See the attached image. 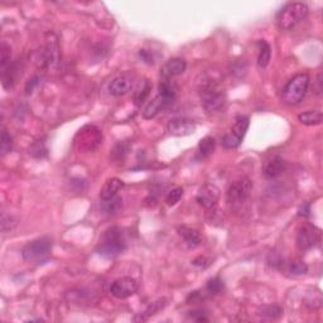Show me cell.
I'll list each match as a JSON object with an SVG mask.
<instances>
[{
  "instance_id": "8",
  "label": "cell",
  "mask_w": 323,
  "mask_h": 323,
  "mask_svg": "<svg viewBox=\"0 0 323 323\" xmlns=\"http://www.w3.org/2000/svg\"><path fill=\"white\" fill-rule=\"evenodd\" d=\"M139 283L133 276H121L114 280L110 285V293L118 299H125L138 292Z\"/></svg>"
},
{
  "instance_id": "27",
  "label": "cell",
  "mask_w": 323,
  "mask_h": 323,
  "mask_svg": "<svg viewBox=\"0 0 323 323\" xmlns=\"http://www.w3.org/2000/svg\"><path fill=\"white\" fill-rule=\"evenodd\" d=\"M121 206H123V198L119 197V196L109 198V200H102L101 202V208L106 215L118 213L121 210Z\"/></svg>"
},
{
  "instance_id": "29",
  "label": "cell",
  "mask_w": 323,
  "mask_h": 323,
  "mask_svg": "<svg viewBox=\"0 0 323 323\" xmlns=\"http://www.w3.org/2000/svg\"><path fill=\"white\" fill-rule=\"evenodd\" d=\"M10 58H12V48L5 42H2L0 46V68L4 71L10 64Z\"/></svg>"
},
{
  "instance_id": "7",
  "label": "cell",
  "mask_w": 323,
  "mask_h": 323,
  "mask_svg": "<svg viewBox=\"0 0 323 323\" xmlns=\"http://www.w3.org/2000/svg\"><path fill=\"white\" fill-rule=\"evenodd\" d=\"M201 104L207 113H216L225 106L226 96L225 92L213 82L203 84L201 87Z\"/></svg>"
},
{
  "instance_id": "31",
  "label": "cell",
  "mask_w": 323,
  "mask_h": 323,
  "mask_svg": "<svg viewBox=\"0 0 323 323\" xmlns=\"http://www.w3.org/2000/svg\"><path fill=\"white\" fill-rule=\"evenodd\" d=\"M206 291L210 294H212V296L220 294L224 291V281H222L219 276L210 279V280L207 281V284H206Z\"/></svg>"
},
{
  "instance_id": "15",
  "label": "cell",
  "mask_w": 323,
  "mask_h": 323,
  "mask_svg": "<svg viewBox=\"0 0 323 323\" xmlns=\"http://www.w3.org/2000/svg\"><path fill=\"white\" fill-rule=\"evenodd\" d=\"M187 68V62L183 58L175 57L165 62L161 68V80H170L172 77L180 76Z\"/></svg>"
},
{
  "instance_id": "35",
  "label": "cell",
  "mask_w": 323,
  "mask_h": 323,
  "mask_svg": "<svg viewBox=\"0 0 323 323\" xmlns=\"http://www.w3.org/2000/svg\"><path fill=\"white\" fill-rule=\"evenodd\" d=\"M289 271L294 275H303L308 271V267L301 260H296V262H292L289 264Z\"/></svg>"
},
{
  "instance_id": "40",
  "label": "cell",
  "mask_w": 323,
  "mask_h": 323,
  "mask_svg": "<svg viewBox=\"0 0 323 323\" xmlns=\"http://www.w3.org/2000/svg\"><path fill=\"white\" fill-rule=\"evenodd\" d=\"M322 92V74L318 75V77H317V94L321 95Z\"/></svg>"
},
{
  "instance_id": "37",
  "label": "cell",
  "mask_w": 323,
  "mask_h": 323,
  "mask_svg": "<svg viewBox=\"0 0 323 323\" xmlns=\"http://www.w3.org/2000/svg\"><path fill=\"white\" fill-rule=\"evenodd\" d=\"M41 80H42V77L41 76H33L29 81H27V84H25V94L27 95L32 94V92L34 91L35 87L41 84Z\"/></svg>"
},
{
  "instance_id": "20",
  "label": "cell",
  "mask_w": 323,
  "mask_h": 323,
  "mask_svg": "<svg viewBox=\"0 0 323 323\" xmlns=\"http://www.w3.org/2000/svg\"><path fill=\"white\" fill-rule=\"evenodd\" d=\"M249 125H250L249 116L240 115L236 118V120H235L234 125H232L231 130L230 131H231L235 136H237L240 140H242L244 136L246 135V131L247 129H249Z\"/></svg>"
},
{
  "instance_id": "25",
  "label": "cell",
  "mask_w": 323,
  "mask_h": 323,
  "mask_svg": "<svg viewBox=\"0 0 323 323\" xmlns=\"http://www.w3.org/2000/svg\"><path fill=\"white\" fill-rule=\"evenodd\" d=\"M29 154L35 159H43L47 158L48 156V148L46 144L45 139H37L33 141L29 147Z\"/></svg>"
},
{
  "instance_id": "21",
  "label": "cell",
  "mask_w": 323,
  "mask_h": 323,
  "mask_svg": "<svg viewBox=\"0 0 323 323\" xmlns=\"http://www.w3.org/2000/svg\"><path fill=\"white\" fill-rule=\"evenodd\" d=\"M131 149V143L129 140H121L116 144L111 151V159L114 162H123Z\"/></svg>"
},
{
  "instance_id": "22",
  "label": "cell",
  "mask_w": 323,
  "mask_h": 323,
  "mask_svg": "<svg viewBox=\"0 0 323 323\" xmlns=\"http://www.w3.org/2000/svg\"><path fill=\"white\" fill-rule=\"evenodd\" d=\"M298 120L301 121L303 125L313 126V125H319L323 121V115L322 111L319 110H309L306 111L303 114H299Z\"/></svg>"
},
{
  "instance_id": "17",
  "label": "cell",
  "mask_w": 323,
  "mask_h": 323,
  "mask_svg": "<svg viewBox=\"0 0 323 323\" xmlns=\"http://www.w3.org/2000/svg\"><path fill=\"white\" fill-rule=\"evenodd\" d=\"M178 235L185 240L186 245L191 249H195V247L200 246L201 242H202V237H201V234L195 229H191V227L187 226H182L178 227Z\"/></svg>"
},
{
  "instance_id": "39",
  "label": "cell",
  "mask_w": 323,
  "mask_h": 323,
  "mask_svg": "<svg viewBox=\"0 0 323 323\" xmlns=\"http://www.w3.org/2000/svg\"><path fill=\"white\" fill-rule=\"evenodd\" d=\"M139 54H140L141 58L144 59V62H147V63H153V57H152L151 53L147 52L146 50H140Z\"/></svg>"
},
{
  "instance_id": "19",
  "label": "cell",
  "mask_w": 323,
  "mask_h": 323,
  "mask_svg": "<svg viewBox=\"0 0 323 323\" xmlns=\"http://www.w3.org/2000/svg\"><path fill=\"white\" fill-rule=\"evenodd\" d=\"M285 169V162L280 157H275L271 161H269L265 164L264 169H263V174L267 180H274V178L279 177L281 173Z\"/></svg>"
},
{
  "instance_id": "32",
  "label": "cell",
  "mask_w": 323,
  "mask_h": 323,
  "mask_svg": "<svg viewBox=\"0 0 323 323\" xmlns=\"http://www.w3.org/2000/svg\"><path fill=\"white\" fill-rule=\"evenodd\" d=\"M18 225V219L13 215H7L5 212L2 213V231L8 232L12 231L15 226Z\"/></svg>"
},
{
  "instance_id": "12",
  "label": "cell",
  "mask_w": 323,
  "mask_h": 323,
  "mask_svg": "<svg viewBox=\"0 0 323 323\" xmlns=\"http://www.w3.org/2000/svg\"><path fill=\"white\" fill-rule=\"evenodd\" d=\"M37 61L38 66L41 67H53L59 62V47L57 40H48L47 46L43 47L42 50L37 52Z\"/></svg>"
},
{
  "instance_id": "24",
  "label": "cell",
  "mask_w": 323,
  "mask_h": 323,
  "mask_svg": "<svg viewBox=\"0 0 323 323\" xmlns=\"http://www.w3.org/2000/svg\"><path fill=\"white\" fill-rule=\"evenodd\" d=\"M151 90H152V85L151 82L148 81L147 79H144L143 81L140 82L139 87L136 89V91L134 92V104L136 106H140L147 99H148L149 94H151Z\"/></svg>"
},
{
  "instance_id": "28",
  "label": "cell",
  "mask_w": 323,
  "mask_h": 323,
  "mask_svg": "<svg viewBox=\"0 0 323 323\" xmlns=\"http://www.w3.org/2000/svg\"><path fill=\"white\" fill-rule=\"evenodd\" d=\"M13 149V138L9 133H8L7 129H3L2 130V138H0V152H2V156L5 157L7 154H9Z\"/></svg>"
},
{
  "instance_id": "11",
  "label": "cell",
  "mask_w": 323,
  "mask_h": 323,
  "mask_svg": "<svg viewBox=\"0 0 323 323\" xmlns=\"http://www.w3.org/2000/svg\"><path fill=\"white\" fill-rule=\"evenodd\" d=\"M219 198L220 190L219 187H216L212 183H205V185L201 186L200 190H198L197 196H196L197 202L200 203L206 211H211L213 210V208H216Z\"/></svg>"
},
{
  "instance_id": "36",
  "label": "cell",
  "mask_w": 323,
  "mask_h": 323,
  "mask_svg": "<svg viewBox=\"0 0 323 323\" xmlns=\"http://www.w3.org/2000/svg\"><path fill=\"white\" fill-rule=\"evenodd\" d=\"M263 316H268V317H271V318H276V317H279L281 314V308L279 306H267L263 308V312H262Z\"/></svg>"
},
{
  "instance_id": "10",
  "label": "cell",
  "mask_w": 323,
  "mask_h": 323,
  "mask_svg": "<svg viewBox=\"0 0 323 323\" xmlns=\"http://www.w3.org/2000/svg\"><path fill=\"white\" fill-rule=\"evenodd\" d=\"M136 82V76L134 72H124L114 77L109 85V92L114 96H124L134 89Z\"/></svg>"
},
{
  "instance_id": "30",
  "label": "cell",
  "mask_w": 323,
  "mask_h": 323,
  "mask_svg": "<svg viewBox=\"0 0 323 323\" xmlns=\"http://www.w3.org/2000/svg\"><path fill=\"white\" fill-rule=\"evenodd\" d=\"M183 196V188L182 187H174L167 193L165 197V203L168 206H175L181 201Z\"/></svg>"
},
{
  "instance_id": "23",
  "label": "cell",
  "mask_w": 323,
  "mask_h": 323,
  "mask_svg": "<svg viewBox=\"0 0 323 323\" xmlns=\"http://www.w3.org/2000/svg\"><path fill=\"white\" fill-rule=\"evenodd\" d=\"M216 141L212 136H205L198 144V158L206 159L215 152Z\"/></svg>"
},
{
  "instance_id": "3",
  "label": "cell",
  "mask_w": 323,
  "mask_h": 323,
  "mask_svg": "<svg viewBox=\"0 0 323 323\" xmlns=\"http://www.w3.org/2000/svg\"><path fill=\"white\" fill-rule=\"evenodd\" d=\"M308 7L304 3H289L276 15V24L281 30H291L308 15Z\"/></svg>"
},
{
  "instance_id": "38",
  "label": "cell",
  "mask_w": 323,
  "mask_h": 323,
  "mask_svg": "<svg viewBox=\"0 0 323 323\" xmlns=\"http://www.w3.org/2000/svg\"><path fill=\"white\" fill-rule=\"evenodd\" d=\"M190 317L193 321L197 322H207L208 318L206 317V313L203 311H192L190 312Z\"/></svg>"
},
{
  "instance_id": "18",
  "label": "cell",
  "mask_w": 323,
  "mask_h": 323,
  "mask_svg": "<svg viewBox=\"0 0 323 323\" xmlns=\"http://www.w3.org/2000/svg\"><path fill=\"white\" fill-rule=\"evenodd\" d=\"M123 188V181L119 180V178H110V180H107L106 182H105V185L102 186V188L100 190V198H101L102 201L115 197Z\"/></svg>"
},
{
  "instance_id": "14",
  "label": "cell",
  "mask_w": 323,
  "mask_h": 323,
  "mask_svg": "<svg viewBox=\"0 0 323 323\" xmlns=\"http://www.w3.org/2000/svg\"><path fill=\"white\" fill-rule=\"evenodd\" d=\"M167 129L173 136H187L196 131V123L190 119H173L168 123Z\"/></svg>"
},
{
  "instance_id": "34",
  "label": "cell",
  "mask_w": 323,
  "mask_h": 323,
  "mask_svg": "<svg viewBox=\"0 0 323 323\" xmlns=\"http://www.w3.org/2000/svg\"><path fill=\"white\" fill-rule=\"evenodd\" d=\"M165 304H167V303H165L164 299H159V301H157V302H154V303H152L151 306H149L148 308L146 309V312L143 313V316H146L143 319H146V318H148V317L154 316V314L158 313L159 311H162V309L164 308Z\"/></svg>"
},
{
  "instance_id": "33",
  "label": "cell",
  "mask_w": 323,
  "mask_h": 323,
  "mask_svg": "<svg viewBox=\"0 0 323 323\" xmlns=\"http://www.w3.org/2000/svg\"><path fill=\"white\" fill-rule=\"evenodd\" d=\"M241 141L242 140H240L237 136H235L231 131H229V133L225 134L224 138H222V146L227 149H235L241 144Z\"/></svg>"
},
{
  "instance_id": "1",
  "label": "cell",
  "mask_w": 323,
  "mask_h": 323,
  "mask_svg": "<svg viewBox=\"0 0 323 323\" xmlns=\"http://www.w3.org/2000/svg\"><path fill=\"white\" fill-rule=\"evenodd\" d=\"M126 249V242L123 237V232L119 227L113 226L107 229L100 237L99 245L96 247V253L106 259L119 257Z\"/></svg>"
},
{
  "instance_id": "26",
  "label": "cell",
  "mask_w": 323,
  "mask_h": 323,
  "mask_svg": "<svg viewBox=\"0 0 323 323\" xmlns=\"http://www.w3.org/2000/svg\"><path fill=\"white\" fill-rule=\"evenodd\" d=\"M258 47H259V56H258V64L260 68H265L269 64L270 57H271V48L270 45L265 41H259L258 42Z\"/></svg>"
},
{
  "instance_id": "13",
  "label": "cell",
  "mask_w": 323,
  "mask_h": 323,
  "mask_svg": "<svg viewBox=\"0 0 323 323\" xmlns=\"http://www.w3.org/2000/svg\"><path fill=\"white\" fill-rule=\"evenodd\" d=\"M23 64L22 62L18 61L12 62L4 71H2V84L5 90H12L17 84L18 79L22 77L23 74Z\"/></svg>"
},
{
  "instance_id": "4",
  "label": "cell",
  "mask_w": 323,
  "mask_h": 323,
  "mask_svg": "<svg viewBox=\"0 0 323 323\" xmlns=\"http://www.w3.org/2000/svg\"><path fill=\"white\" fill-rule=\"evenodd\" d=\"M309 75L298 74L285 85L281 92V101L288 106H294L299 104L306 96L309 87Z\"/></svg>"
},
{
  "instance_id": "5",
  "label": "cell",
  "mask_w": 323,
  "mask_h": 323,
  "mask_svg": "<svg viewBox=\"0 0 323 323\" xmlns=\"http://www.w3.org/2000/svg\"><path fill=\"white\" fill-rule=\"evenodd\" d=\"M52 252V240L47 236L38 237L28 242L22 250V257L28 263H43Z\"/></svg>"
},
{
  "instance_id": "16",
  "label": "cell",
  "mask_w": 323,
  "mask_h": 323,
  "mask_svg": "<svg viewBox=\"0 0 323 323\" xmlns=\"http://www.w3.org/2000/svg\"><path fill=\"white\" fill-rule=\"evenodd\" d=\"M170 104L167 99L162 96V95H157L153 100L149 101V104L147 105L146 109L143 111V118L147 119V120H151V119H154L162 110H164L165 107H168Z\"/></svg>"
},
{
  "instance_id": "6",
  "label": "cell",
  "mask_w": 323,
  "mask_h": 323,
  "mask_svg": "<svg viewBox=\"0 0 323 323\" xmlns=\"http://www.w3.org/2000/svg\"><path fill=\"white\" fill-rule=\"evenodd\" d=\"M102 140V133L97 126L85 125L79 130L74 140V146L80 153L94 152Z\"/></svg>"
},
{
  "instance_id": "9",
  "label": "cell",
  "mask_w": 323,
  "mask_h": 323,
  "mask_svg": "<svg viewBox=\"0 0 323 323\" xmlns=\"http://www.w3.org/2000/svg\"><path fill=\"white\" fill-rule=\"evenodd\" d=\"M321 234L319 230L312 225H303L297 234V246L301 252H308L312 247L319 244Z\"/></svg>"
},
{
  "instance_id": "2",
  "label": "cell",
  "mask_w": 323,
  "mask_h": 323,
  "mask_svg": "<svg viewBox=\"0 0 323 323\" xmlns=\"http://www.w3.org/2000/svg\"><path fill=\"white\" fill-rule=\"evenodd\" d=\"M252 190L253 182L247 177H242L231 183L226 192V201L229 207L234 211L244 210V207L249 202Z\"/></svg>"
}]
</instances>
